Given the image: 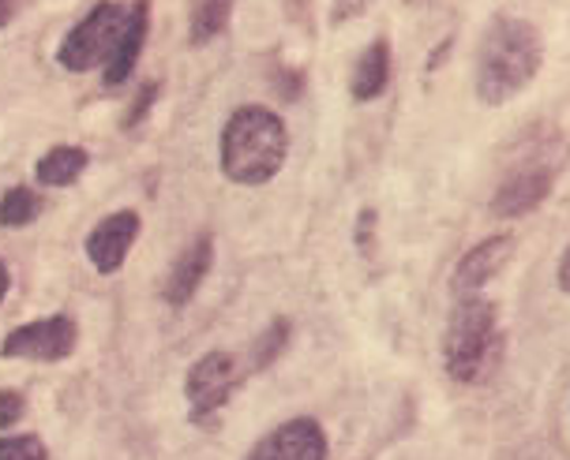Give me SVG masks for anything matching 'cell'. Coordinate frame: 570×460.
<instances>
[{
	"instance_id": "5",
	"label": "cell",
	"mask_w": 570,
	"mask_h": 460,
	"mask_svg": "<svg viewBox=\"0 0 570 460\" xmlns=\"http://www.w3.org/2000/svg\"><path fill=\"white\" fill-rule=\"evenodd\" d=\"M131 8L117 4V0H101L90 12L71 27V34L60 42L57 60L60 68L68 71H95L106 68L114 53L125 42V30H128Z\"/></svg>"
},
{
	"instance_id": "14",
	"label": "cell",
	"mask_w": 570,
	"mask_h": 460,
	"mask_svg": "<svg viewBox=\"0 0 570 460\" xmlns=\"http://www.w3.org/2000/svg\"><path fill=\"white\" fill-rule=\"evenodd\" d=\"M90 166V153L83 147H53L49 153H42V161H38V183H46V188H68V183H76L79 177L87 172Z\"/></svg>"
},
{
	"instance_id": "1",
	"label": "cell",
	"mask_w": 570,
	"mask_h": 460,
	"mask_svg": "<svg viewBox=\"0 0 570 460\" xmlns=\"http://www.w3.org/2000/svg\"><path fill=\"white\" fill-rule=\"evenodd\" d=\"M544 64V38L529 19L499 16L481 38L476 53V98L484 106H507L533 83Z\"/></svg>"
},
{
	"instance_id": "23",
	"label": "cell",
	"mask_w": 570,
	"mask_h": 460,
	"mask_svg": "<svg viewBox=\"0 0 570 460\" xmlns=\"http://www.w3.org/2000/svg\"><path fill=\"white\" fill-rule=\"evenodd\" d=\"M12 12H16L12 0H0V27H8V19H12Z\"/></svg>"
},
{
	"instance_id": "20",
	"label": "cell",
	"mask_w": 570,
	"mask_h": 460,
	"mask_svg": "<svg viewBox=\"0 0 570 460\" xmlns=\"http://www.w3.org/2000/svg\"><path fill=\"white\" fill-rule=\"evenodd\" d=\"M158 83H147V87H142L139 90V98H136V106H131V112H128V120H125V128H136L139 124V120L142 117H147V109H150V101H155L158 98Z\"/></svg>"
},
{
	"instance_id": "7",
	"label": "cell",
	"mask_w": 570,
	"mask_h": 460,
	"mask_svg": "<svg viewBox=\"0 0 570 460\" xmlns=\"http://www.w3.org/2000/svg\"><path fill=\"white\" fill-rule=\"evenodd\" d=\"M79 330L68 314H49V319H35L19 326L0 341V356L4 360H38V363H57L68 360L76 352Z\"/></svg>"
},
{
	"instance_id": "8",
	"label": "cell",
	"mask_w": 570,
	"mask_h": 460,
	"mask_svg": "<svg viewBox=\"0 0 570 460\" xmlns=\"http://www.w3.org/2000/svg\"><path fill=\"white\" fill-rule=\"evenodd\" d=\"M514 251H518V240L511 237V232H499V237H488L481 243H473V248L465 251L462 259H458V266H454L451 289L458 292V300L488 289V284H492L499 273L511 266Z\"/></svg>"
},
{
	"instance_id": "6",
	"label": "cell",
	"mask_w": 570,
	"mask_h": 460,
	"mask_svg": "<svg viewBox=\"0 0 570 460\" xmlns=\"http://www.w3.org/2000/svg\"><path fill=\"white\" fill-rule=\"evenodd\" d=\"M248 374L252 371L240 363V356H233V352H207L188 371V378H185V393H188L191 416L207 419L214 412H222L226 401L240 390Z\"/></svg>"
},
{
	"instance_id": "17",
	"label": "cell",
	"mask_w": 570,
	"mask_h": 460,
	"mask_svg": "<svg viewBox=\"0 0 570 460\" xmlns=\"http://www.w3.org/2000/svg\"><path fill=\"white\" fill-rule=\"evenodd\" d=\"M285 341H289V322H285V319L271 322L267 330H263L256 341H252V349H248V371H263L267 363L278 360L282 349H285Z\"/></svg>"
},
{
	"instance_id": "16",
	"label": "cell",
	"mask_w": 570,
	"mask_h": 460,
	"mask_svg": "<svg viewBox=\"0 0 570 460\" xmlns=\"http://www.w3.org/2000/svg\"><path fill=\"white\" fill-rule=\"evenodd\" d=\"M38 213H42V199H38L30 188H12V191H4V199H0V224H4V229L30 224Z\"/></svg>"
},
{
	"instance_id": "4",
	"label": "cell",
	"mask_w": 570,
	"mask_h": 460,
	"mask_svg": "<svg viewBox=\"0 0 570 460\" xmlns=\"http://www.w3.org/2000/svg\"><path fill=\"white\" fill-rule=\"evenodd\" d=\"M567 153H570L567 136H559L552 124L541 128V139H533V147L522 153V161L499 180V188L492 196L495 218L514 221V218H525V213H533L541 207V202L552 196Z\"/></svg>"
},
{
	"instance_id": "12",
	"label": "cell",
	"mask_w": 570,
	"mask_h": 460,
	"mask_svg": "<svg viewBox=\"0 0 570 460\" xmlns=\"http://www.w3.org/2000/svg\"><path fill=\"white\" fill-rule=\"evenodd\" d=\"M386 87H391V42H386V38H375V42L361 53V60H356L353 79H350V94H353V101H375L386 94Z\"/></svg>"
},
{
	"instance_id": "18",
	"label": "cell",
	"mask_w": 570,
	"mask_h": 460,
	"mask_svg": "<svg viewBox=\"0 0 570 460\" xmlns=\"http://www.w3.org/2000/svg\"><path fill=\"white\" fill-rule=\"evenodd\" d=\"M0 460H49V449L38 434L0 438Z\"/></svg>"
},
{
	"instance_id": "19",
	"label": "cell",
	"mask_w": 570,
	"mask_h": 460,
	"mask_svg": "<svg viewBox=\"0 0 570 460\" xmlns=\"http://www.w3.org/2000/svg\"><path fill=\"white\" fill-rule=\"evenodd\" d=\"M27 412V401H23V393H16V390H0V427H12L19 416Z\"/></svg>"
},
{
	"instance_id": "24",
	"label": "cell",
	"mask_w": 570,
	"mask_h": 460,
	"mask_svg": "<svg viewBox=\"0 0 570 460\" xmlns=\"http://www.w3.org/2000/svg\"><path fill=\"white\" fill-rule=\"evenodd\" d=\"M8 284H12V278H8V266H4V259H0V300L8 296Z\"/></svg>"
},
{
	"instance_id": "11",
	"label": "cell",
	"mask_w": 570,
	"mask_h": 460,
	"mask_svg": "<svg viewBox=\"0 0 570 460\" xmlns=\"http://www.w3.org/2000/svg\"><path fill=\"white\" fill-rule=\"evenodd\" d=\"M210 262H214V240L210 237H199L191 248L180 251V259L173 262V270L166 278V303L169 307L191 303V296L199 292L203 278L210 273Z\"/></svg>"
},
{
	"instance_id": "15",
	"label": "cell",
	"mask_w": 570,
	"mask_h": 460,
	"mask_svg": "<svg viewBox=\"0 0 570 460\" xmlns=\"http://www.w3.org/2000/svg\"><path fill=\"white\" fill-rule=\"evenodd\" d=\"M233 4H237V0H196V8H191V42L196 46L214 42V38L226 30Z\"/></svg>"
},
{
	"instance_id": "13",
	"label": "cell",
	"mask_w": 570,
	"mask_h": 460,
	"mask_svg": "<svg viewBox=\"0 0 570 460\" xmlns=\"http://www.w3.org/2000/svg\"><path fill=\"white\" fill-rule=\"evenodd\" d=\"M147 0H139V4H131V19H128V30H125V42L114 53V60L106 64V87H120L125 79L131 76V68H136V60L142 53V42H147Z\"/></svg>"
},
{
	"instance_id": "3",
	"label": "cell",
	"mask_w": 570,
	"mask_h": 460,
	"mask_svg": "<svg viewBox=\"0 0 570 460\" xmlns=\"http://www.w3.org/2000/svg\"><path fill=\"white\" fill-rule=\"evenodd\" d=\"M289 158L285 120L267 106H240L222 128V172L233 183L259 188L282 172Z\"/></svg>"
},
{
	"instance_id": "2",
	"label": "cell",
	"mask_w": 570,
	"mask_h": 460,
	"mask_svg": "<svg viewBox=\"0 0 570 460\" xmlns=\"http://www.w3.org/2000/svg\"><path fill=\"white\" fill-rule=\"evenodd\" d=\"M443 371L458 386L492 382L507 352L499 307L484 296H462L443 330Z\"/></svg>"
},
{
	"instance_id": "9",
	"label": "cell",
	"mask_w": 570,
	"mask_h": 460,
	"mask_svg": "<svg viewBox=\"0 0 570 460\" xmlns=\"http://www.w3.org/2000/svg\"><path fill=\"white\" fill-rule=\"evenodd\" d=\"M244 460H327V434L315 419L297 416L263 434Z\"/></svg>"
},
{
	"instance_id": "10",
	"label": "cell",
	"mask_w": 570,
	"mask_h": 460,
	"mask_svg": "<svg viewBox=\"0 0 570 460\" xmlns=\"http://www.w3.org/2000/svg\"><path fill=\"white\" fill-rule=\"evenodd\" d=\"M139 237V213L136 210H117L109 218H101L87 237V259L98 273H117L125 259L136 248Z\"/></svg>"
},
{
	"instance_id": "22",
	"label": "cell",
	"mask_w": 570,
	"mask_h": 460,
	"mask_svg": "<svg viewBox=\"0 0 570 460\" xmlns=\"http://www.w3.org/2000/svg\"><path fill=\"white\" fill-rule=\"evenodd\" d=\"M556 278H559V289H563V292L570 296V243H567L563 259H559V270H556Z\"/></svg>"
},
{
	"instance_id": "21",
	"label": "cell",
	"mask_w": 570,
	"mask_h": 460,
	"mask_svg": "<svg viewBox=\"0 0 570 460\" xmlns=\"http://www.w3.org/2000/svg\"><path fill=\"white\" fill-rule=\"evenodd\" d=\"M368 8V0H334L331 4V19L334 23H350V19H356Z\"/></svg>"
}]
</instances>
